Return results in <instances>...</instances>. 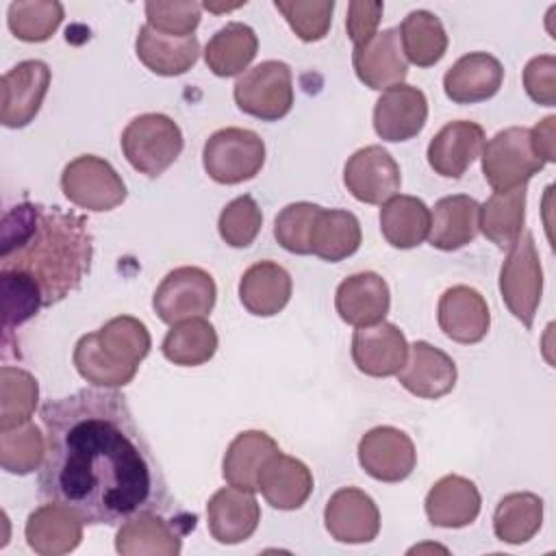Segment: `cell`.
Segmentation results:
<instances>
[{
  "label": "cell",
  "mask_w": 556,
  "mask_h": 556,
  "mask_svg": "<svg viewBox=\"0 0 556 556\" xmlns=\"http://www.w3.org/2000/svg\"><path fill=\"white\" fill-rule=\"evenodd\" d=\"M0 291H2V328L11 332L15 326H22L39 308H43V298L37 282L22 271H2L0 269Z\"/></svg>",
  "instance_id": "42"
},
{
  "label": "cell",
  "mask_w": 556,
  "mask_h": 556,
  "mask_svg": "<svg viewBox=\"0 0 556 556\" xmlns=\"http://www.w3.org/2000/svg\"><path fill=\"white\" fill-rule=\"evenodd\" d=\"M293 282L289 271L274 263L261 261L250 265L239 280V300L256 317L278 315L291 300Z\"/></svg>",
  "instance_id": "28"
},
{
  "label": "cell",
  "mask_w": 556,
  "mask_h": 556,
  "mask_svg": "<svg viewBox=\"0 0 556 556\" xmlns=\"http://www.w3.org/2000/svg\"><path fill=\"white\" fill-rule=\"evenodd\" d=\"M343 182L358 202L384 204L397 195L402 174L395 159L382 146H365L348 159Z\"/></svg>",
  "instance_id": "13"
},
{
  "label": "cell",
  "mask_w": 556,
  "mask_h": 556,
  "mask_svg": "<svg viewBox=\"0 0 556 556\" xmlns=\"http://www.w3.org/2000/svg\"><path fill=\"white\" fill-rule=\"evenodd\" d=\"M334 306L339 317L354 328L380 324L391 306L389 285L376 271L352 274L337 287Z\"/></svg>",
  "instance_id": "21"
},
{
  "label": "cell",
  "mask_w": 556,
  "mask_h": 556,
  "mask_svg": "<svg viewBox=\"0 0 556 556\" xmlns=\"http://www.w3.org/2000/svg\"><path fill=\"white\" fill-rule=\"evenodd\" d=\"M265 163L263 139L248 128H222L202 148V165L219 185H239L254 178Z\"/></svg>",
  "instance_id": "5"
},
{
  "label": "cell",
  "mask_w": 556,
  "mask_h": 556,
  "mask_svg": "<svg viewBox=\"0 0 556 556\" xmlns=\"http://www.w3.org/2000/svg\"><path fill=\"white\" fill-rule=\"evenodd\" d=\"M258 50L256 33L241 22H228L222 26L204 48L206 67L222 78H230L248 70Z\"/></svg>",
  "instance_id": "34"
},
{
  "label": "cell",
  "mask_w": 556,
  "mask_h": 556,
  "mask_svg": "<svg viewBox=\"0 0 556 556\" xmlns=\"http://www.w3.org/2000/svg\"><path fill=\"white\" fill-rule=\"evenodd\" d=\"M278 452V443L263 430L239 432L222 460V476L230 486L254 493L258 473L269 456Z\"/></svg>",
  "instance_id": "31"
},
{
  "label": "cell",
  "mask_w": 556,
  "mask_h": 556,
  "mask_svg": "<svg viewBox=\"0 0 556 556\" xmlns=\"http://www.w3.org/2000/svg\"><path fill=\"white\" fill-rule=\"evenodd\" d=\"M480 491L465 476H443L437 480L424 502L428 521L437 528H465L480 515Z\"/></svg>",
  "instance_id": "27"
},
{
  "label": "cell",
  "mask_w": 556,
  "mask_h": 556,
  "mask_svg": "<svg viewBox=\"0 0 556 556\" xmlns=\"http://www.w3.org/2000/svg\"><path fill=\"white\" fill-rule=\"evenodd\" d=\"M324 523L339 543H369L380 532V510L365 491L343 486L330 495L324 508Z\"/></svg>",
  "instance_id": "14"
},
{
  "label": "cell",
  "mask_w": 556,
  "mask_h": 556,
  "mask_svg": "<svg viewBox=\"0 0 556 556\" xmlns=\"http://www.w3.org/2000/svg\"><path fill=\"white\" fill-rule=\"evenodd\" d=\"M7 22L20 41L41 43L63 22V4L56 0H15L9 4Z\"/></svg>",
  "instance_id": "40"
},
{
  "label": "cell",
  "mask_w": 556,
  "mask_h": 556,
  "mask_svg": "<svg viewBox=\"0 0 556 556\" xmlns=\"http://www.w3.org/2000/svg\"><path fill=\"white\" fill-rule=\"evenodd\" d=\"M61 189L72 204L93 213L113 211L128 193L115 167L96 154H83L70 161L61 174Z\"/></svg>",
  "instance_id": "10"
},
{
  "label": "cell",
  "mask_w": 556,
  "mask_h": 556,
  "mask_svg": "<svg viewBox=\"0 0 556 556\" xmlns=\"http://www.w3.org/2000/svg\"><path fill=\"white\" fill-rule=\"evenodd\" d=\"M478 213L480 204L465 193L441 198L430 213V245L443 252L469 245L478 235Z\"/></svg>",
  "instance_id": "29"
},
{
  "label": "cell",
  "mask_w": 556,
  "mask_h": 556,
  "mask_svg": "<svg viewBox=\"0 0 556 556\" xmlns=\"http://www.w3.org/2000/svg\"><path fill=\"white\" fill-rule=\"evenodd\" d=\"M410 358L400 369V384L424 400H437L447 395L458 378L456 363L443 350L430 345L428 341H415L408 345Z\"/></svg>",
  "instance_id": "22"
},
{
  "label": "cell",
  "mask_w": 556,
  "mask_h": 556,
  "mask_svg": "<svg viewBox=\"0 0 556 556\" xmlns=\"http://www.w3.org/2000/svg\"><path fill=\"white\" fill-rule=\"evenodd\" d=\"M556 117L547 115L545 119H541L532 130H530V141H532V150L534 154L543 161V163H554L556 161Z\"/></svg>",
  "instance_id": "49"
},
{
  "label": "cell",
  "mask_w": 556,
  "mask_h": 556,
  "mask_svg": "<svg viewBox=\"0 0 556 556\" xmlns=\"http://www.w3.org/2000/svg\"><path fill=\"white\" fill-rule=\"evenodd\" d=\"M526 222V185L493 191V195L480 206L478 230L495 243L500 250H510L523 232Z\"/></svg>",
  "instance_id": "32"
},
{
  "label": "cell",
  "mask_w": 556,
  "mask_h": 556,
  "mask_svg": "<svg viewBox=\"0 0 556 556\" xmlns=\"http://www.w3.org/2000/svg\"><path fill=\"white\" fill-rule=\"evenodd\" d=\"M274 7L302 41H319L330 30L334 11L332 0H276Z\"/></svg>",
  "instance_id": "44"
},
{
  "label": "cell",
  "mask_w": 556,
  "mask_h": 556,
  "mask_svg": "<svg viewBox=\"0 0 556 556\" xmlns=\"http://www.w3.org/2000/svg\"><path fill=\"white\" fill-rule=\"evenodd\" d=\"M137 59L159 76H180L191 70L200 56V41L191 37H169L148 24L139 28L135 41Z\"/></svg>",
  "instance_id": "30"
},
{
  "label": "cell",
  "mask_w": 556,
  "mask_h": 556,
  "mask_svg": "<svg viewBox=\"0 0 556 556\" xmlns=\"http://www.w3.org/2000/svg\"><path fill=\"white\" fill-rule=\"evenodd\" d=\"M150 348L146 324L132 315H119L78 339L74 367L93 387L119 389L135 378Z\"/></svg>",
  "instance_id": "3"
},
{
  "label": "cell",
  "mask_w": 556,
  "mask_h": 556,
  "mask_svg": "<svg viewBox=\"0 0 556 556\" xmlns=\"http://www.w3.org/2000/svg\"><path fill=\"white\" fill-rule=\"evenodd\" d=\"M484 130L469 119L445 124L428 143V165L443 178H460L484 150Z\"/></svg>",
  "instance_id": "20"
},
{
  "label": "cell",
  "mask_w": 556,
  "mask_h": 556,
  "mask_svg": "<svg viewBox=\"0 0 556 556\" xmlns=\"http://www.w3.org/2000/svg\"><path fill=\"white\" fill-rule=\"evenodd\" d=\"M319 208L313 202L287 204L274 222L276 241L291 254H311V228Z\"/></svg>",
  "instance_id": "45"
},
{
  "label": "cell",
  "mask_w": 556,
  "mask_h": 556,
  "mask_svg": "<svg viewBox=\"0 0 556 556\" xmlns=\"http://www.w3.org/2000/svg\"><path fill=\"white\" fill-rule=\"evenodd\" d=\"M437 321L447 339L471 345L486 337L491 313L486 300L476 289L467 285H454L439 298Z\"/></svg>",
  "instance_id": "18"
},
{
  "label": "cell",
  "mask_w": 556,
  "mask_h": 556,
  "mask_svg": "<svg viewBox=\"0 0 556 556\" xmlns=\"http://www.w3.org/2000/svg\"><path fill=\"white\" fill-rule=\"evenodd\" d=\"M52 80L50 67L39 59H28L2 76L0 122L7 128H24L39 113Z\"/></svg>",
  "instance_id": "12"
},
{
  "label": "cell",
  "mask_w": 556,
  "mask_h": 556,
  "mask_svg": "<svg viewBox=\"0 0 556 556\" xmlns=\"http://www.w3.org/2000/svg\"><path fill=\"white\" fill-rule=\"evenodd\" d=\"M161 350L174 365L198 367L213 358L217 350V332L204 317L182 319L167 330Z\"/></svg>",
  "instance_id": "38"
},
{
  "label": "cell",
  "mask_w": 556,
  "mask_h": 556,
  "mask_svg": "<svg viewBox=\"0 0 556 556\" xmlns=\"http://www.w3.org/2000/svg\"><path fill=\"white\" fill-rule=\"evenodd\" d=\"M363 235L354 213L343 208H319L311 228V254L326 263H339L361 248Z\"/></svg>",
  "instance_id": "33"
},
{
  "label": "cell",
  "mask_w": 556,
  "mask_h": 556,
  "mask_svg": "<svg viewBox=\"0 0 556 556\" xmlns=\"http://www.w3.org/2000/svg\"><path fill=\"white\" fill-rule=\"evenodd\" d=\"M119 143L126 161L148 178L161 176L185 146L180 126L163 113H143L130 119Z\"/></svg>",
  "instance_id": "4"
},
{
  "label": "cell",
  "mask_w": 556,
  "mask_h": 556,
  "mask_svg": "<svg viewBox=\"0 0 556 556\" xmlns=\"http://www.w3.org/2000/svg\"><path fill=\"white\" fill-rule=\"evenodd\" d=\"M46 458L39 493L85 523L122 526L141 513H169L161 465L117 389H80L39 408Z\"/></svg>",
  "instance_id": "1"
},
{
  "label": "cell",
  "mask_w": 556,
  "mask_h": 556,
  "mask_svg": "<svg viewBox=\"0 0 556 556\" xmlns=\"http://www.w3.org/2000/svg\"><path fill=\"white\" fill-rule=\"evenodd\" d=\"M543 161L534 154L530 128L510 126L493 135L482 150V176L493 191H508L526 185L543 169Z\"/></svg>",
  "instance_id": "8"
},
{
  "label": "cell",
  "mask_w": 556,
  "mask_h": 556,
  "mask_svg": "<svg viewBox=\"0 0 556 556\" xmlns=\"http://www.w3.org/2000/svg\"><path fill=\"white\" fill-rule=\"evenodd\" d=\"M543 523V500L536 493H508L493 513V532L508 545H521L534 539Z\"/></svg>",
  "instance_id": "36"
},
{
  "label": "cell",
  "mask_w": 556,
  "mask_h": 556,
  "mask_svg": "<svg viewBox=\"0 0 556 556\" xmlns=\"http://www.w3.org/2000/svg\"><path fill=\"white\" fill-rule=\"evenodd\" d=\"M384 4L378 0H352L348 4V17H345V30L348 37L354 41V46H361L369 41L380 24Z\"/></svg>",
  "instance_id": "48"
},
{
  "label": "cell",
  "mask_w": 556,
  "mask_h": 556,
  "mask_svg": "<svg viewBox=\"0 0 556 556\" xmlns=\"http://www.w3.org/2000/svg\"><path fill=\"white\" fill-rule=\"evenodd\" d=\"M526 93L543 106L556 104V56L541 54L528 61L523 67Z\"/></svg>",
  "instance_id": "47"
},
{
  "label": "cell",
  "mask_w": 556,
  "mask_h": 556,
  "mask_svg": "<svg viewBox=\"0 0 556 556\" xmlns=\"http://www.w3.org/2000/svg\"><path fill=\"white\" fill-rule=\"evenodd\" d=\"M39 400V384L33 374L4 365L0 369V430L30 421Z\"/></svg>",
  "instance_id": "39"
},
{
  "label": "cell",
  "mask_w": 556,
  "mask_h": 556,
  "mask_svg": "<svg viewBox=\"0 0 556 556\" xmlns=\"http://www.w3.org/2000/svg\"><path fill=\"white\" fill-rule=\"evenodd\" d=\"M83 519L59 502L35 508L26 519V543L41 556H61L78 547L83 539Z\"/></svg>",
  "instance_id": "23"
},
{
  "label": "cell",
  "mask_w": 556,
  "mask_h": 556,
  "mask_svg": "<svg viewBox=\"0 0 556 556\" xmlns=\"http://www.w3.org/2000/svg\"><path fill=\"white\" fill-rule=\"evenodd\" d=\"M93 239L87 219L59 206L22 202L0 226V269L30 276L43 306L65 300L91 269Z\"/></svg>",
  "instance_id": "2"
},
{
  "label": "cell",
  "mask_w": 556,
  "mask_h": 556,
  "mask_svg": "<svg viewBox=\"0 0 556 556\" xmlns=\"http://www.w3.org/2000/svg\"><path fill=\"white\" fill-rule=\"evenodd\" d=\"M500 293L506 308L526 328H532L543 295V269L532 232H521L508 250L500 269Z\"/></svg>",
  "instance_id": "6"
},
{
  "label": "cell",
  "mask_w": 556,
  "mask_h": 556,
  "mask_svg": "<svg viewBox=\"0 0 556 556\" xmlns=\"http://www.w3.org/2000/svg\"><path fill=\"white\" fill-rule=\"evenodd\" d=\"M217 300V287L202 267L185 265L172 269L152 295V308L165 324H178L191 317H206Z\"/></svg>",
  "instance_id": "9"
},
{
  "label": "cell",
  "mask_w": 556,
  "mask_h": 556,
  "mask_svg": "<svg viewBox=\"0 0 556 556\" xmlns=\"http://www.w3.org/2000/svg\"><path fill=\"white\" fill-rule=\"evenodd\" d=\"M232 96L243 113L263 122H278L293 106L291 67L282 61H263L237 78Z\"/></svg>",
  "instance_id": "7"
},
{
  "label": "cell",
  "mask_w": 556,
  "mask_h": 556,
  "mask_svg": "<svg viewBox=\"0 0 556 556\" xmlns=\"http://www.w3.org/2000/svg\"><path fill=\"white\" fill-rule=\"evenodd\" d=\"M408 358L404 332L389 321L356 328L352 337V361L358 371L374 378L400 374Z\"/></svg>",
  "instance_id": "16"
},
{
  "label": "cell",
  "mask_w": 556,
  "mask_h": 556,
  "mask_svg": "<svg viewBox=\"0 0 556 556\" xmlns=\"http://www.w3.org/2000/svg\"><path fill=\"white\" fill-rule=\"evenodd\" d=\"M352 65L358 80L369 89L387 91L395 85H402L408 76V61L402 50L400 30L384 28L369 41L354 46Z\"/></svg>",
  "instance_id": "15"
},
{
  "label": "cell",
  "mask_w": 556,
  "mask_h": 556,
  "mask_svg": "<svg viewBox=\"0 0 556 556\" xmlns=\"http://www.w3.org/2000/svg\"><path fill=\"white\" fill-rule=\"evenodd\" d=\"M261 521V506L250 491L224 486L206 504V526L222 545L243 543L254 534Z\"/></svg>",
  "instance_id": "19"
},
{
  "label": "cell",
  "mask_w": 556,
  "mask_h": 556,
  "mask_svg": "<svg viewBox=\"0 0 556 556\" xmlns=\"http://www.w3.org/2000/svg\"><path fill=\"white\" fill-rule=\"evenodd\" d=\"M358 463L374 480L402 482L413 473L417 452L406 432L393 426H376L358 441Z\"/></svg>",
  "instance_id": "11"
},
{
  "label": "cell",
  "mask_w": 556,
  "mask_h": 556,
  "mask_svg": "<svg viewBox=\"0 0 556 556\" xmlns=\"http://www.w3.org/2000/svg\"><path fill=\"white\" fill-rule=\"evenodd\" d=\"M380 230L397 250L417 248L430 230V208L415 195H393L380 208Z\"/></svg>",
  "instance_id": "35"
},
{
  "label": "cell",
  "mask_w": 556,
  "mask_h": 556,
  "mask_svg": "<svg viewBox=\"0 0 556 556\" xmlns=\"http://www.w3.org/2000/svg\"><path fill=\"white\" fill-rule=\"evenodd\" d=\"M397 30L406 61L417 67H432L443 59L447 50V35L443 22L434 13L426 9L410 11Z\"/></svg>",
  "instance_id": "37"
},
{
  "label": "cell",
  "mask_w": 556,
  "mask_h": 556,
  "mask_svg": "<svg viewBox=\"0 0 556 556\" xmlns=\"http://www.w3.org/2000/svg\"><path fill=\"white\" fill-rule=\"evenodd\" d=\"M263 226V213L261 206L252 195H239L230 200L217 219V230L224 243L230 248H248L254 243Z\"/></svg>",
  "instance_id": "43"
},
{
  "label": "cell",
  "mask_w": 556,
  "mask_h": 556,
  "mask_svg": "<svg viewBox=\"0 0 556 556\" xmlns=\"http://www.w3.org/2000/svg\"><path fill=\"white\" fill-rule=\"evenodd\" d=\"M256 491L263 493L269 506L278 510H295L304 506L313 493V473L302 460L278 450L263 465Z\"/></svg>",
  "instance_id": "26"
},
{
  "label": "cell",
  "mask_w": 556,
  "mask_h": 556,
  "mask_svg": "<svg viewBox=\"0 0 556 556\" xmlns=\"http://www.w3.org/2000/svg\"><path fill=\"white\" fill-rule=\"evenodd\" d=\"M202 4L191 0L146 2L148 26L169 37H191L200 24Z\"/></svg>",
  "instance_id": "46"
},
{
  "label": "cell",
  "mask_w": 556,
  "mask_h": 556,
  "mask_svg": "<svg viewBox=\"0 0 556 556\" xmlns=\"http://www.w3.org/2000/svg\"><path fill=\"white\" fill-rule=\"evenodd\" d=\"M46 458V441L41 430L26 421L22 426L0 430V465L9 473L26 476L41 467Z\"/></svg>",
  "instance_id": "41"
},
{
  "label": "cell",
  "mask_w": 556,
  "mask_h": 556,
  "mask_svg": "<svg viewBox=\"0 0 556 556\" xmlns=\"http://www.w3.org/2000/svg\"><path fill=\"white\" fill-rule=\"evenodd\" d=\"M428 119L426 93L413 85L387 89L374 106V130L384 141H408L421 132Z\"/></svg>",
  "instance_id": "17"
},
{
  "label": "cell",
  "mask_w": 556,
  "mask_h": 556,
  "mask_svg": "<svg viewBox=\"0 0 556 556\" xmlns=\"http://www.w3.org/2000/svg\"><path fill=\"white\" fill-rule=\"evenodd\" d=\"M178 521H167L161 513H141L117 528L115 549L122 556H178L182 534Z\"/></svg>",
  "instance_id": "24"
},
{
  "label": "cell",
  "mask_w": 556,
  "mask_h": 556,
  "mask_svg": "<svg viewBox=\"0 0 556 556\" xmlns=\"http://www.w3.org/2000/svg\"><path fill=\"white\" fill-rule=\"evenodd\" d=\"M504 83L502 63L489 52L460 56L443 76L445 96L456 104H473L493 98Z\"/></svg>",
  "instance_id": "25"
}]
</instances>
